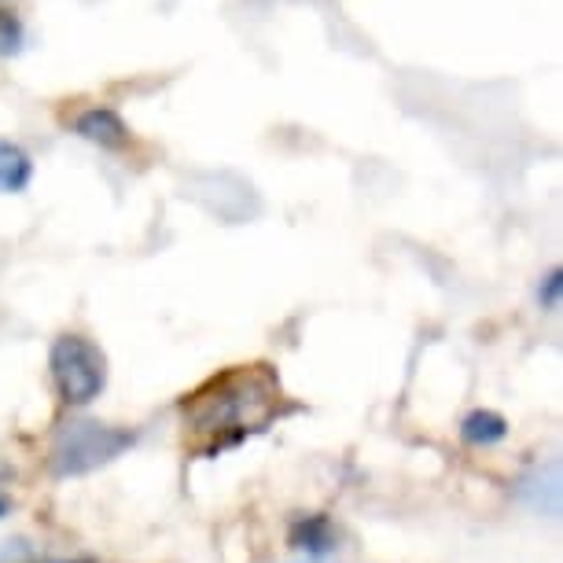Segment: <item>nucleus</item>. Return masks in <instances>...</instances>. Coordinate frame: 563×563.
<instances>
[{
	"instance_id": "4",
	"label": "nucleus",
	"mask_w": 563,
	"mask_h": 563,
	"mask_svg": "<svg viewBox=\"0 0 563 563\" xmlns=\"http://www.w3.org/2000/svg\"><path fill=\"white\" fill-rule=\"evenodd\" d=\"M74 133L81 136V141L97 144L100 152H125L133 141L130 125L114 108H85L74 114Z\"/></svg>"
},
{
	"instance_id": "10",
	"label": "nucleus",
	"mask_w": 563,
	"mask_h": 563,
	"mask_svg": "<svg viewBox=\"0 0 563 563\" xmlns=\"http://www.w3.org/2000/svg\"><path fill=\"white\" fill-rule=\"evenodd\" d=\"M12 512H15V501H12V497H8L4 490H0V519H8Z\"/></svg>"
},
{
	"instance_id": "8",
	"label": "nucleus",
	"mask_w": 563,
	"mask_h": 563,
	"mask_svg": "<svg viewBox=\"0 0 563 563\" xmlns=\"http://www.w3.org/2000/svg\"><path fill=\"white\" fill-rule=\"evenodd\" d=\"M26 45V26L15 8H0V59L19 56Z\"/></svg>"
},
{
	"instance_id": "7",
	"label": "nucleus",
	"mask_w": 563,
	"mask_h": 563,
	"mask_svg": "<svg viewBox=\"0 0 563 563\" xmlns=\"http://www.w3.org/2000/svg\"><path fill=\"white\" fill-rule=\"evenodd\" d=\"M461 439L475 450H490V445H501L508 439V420L494 409H472L461 420Z\"/></svg>"
},
{
	"instance_id": "5",
	"label": "nucleus",
	"mask_w": 563,
	"mask_h": 563,
	"mask_svg": "<svg viewBox=\"0 0 563 563\" xmlns=\"http://www.w3.org/2000/svg\"><path fill=\"white\" fill-rule=\"evenodd\" d=\"M288 545L295 552H302L306 560H328L339 549V534L332 527V519L313 512V516H299L288 530Z\"/></svg>"
},
{
	"instance_id": "1",
	"label": "nucleus",
	"mask_w": 563,
	"mask_h": 563,
	"mask_svg": "<svg viewBox=\"0 0 563 563\" xmlns=\"http://www.w3.org/2000/svg\"><path fill=\"white\" fill-rule=\"evenodd\" d=\"M280 406L284 387L269 365H236L192 390L180 401V412L196 453L218 456L247 442L251 434H262L280 417Z\"/></svg>"
},
{
	"instance_id": "3",
	"label": "nucleus",
	"mask_w": 563,
	"mask_h": 563,
	"mask_svg": "<svg viewBox=\"0 0 563 563\" xmlns=\"http://www.w3.org/2000/svg\"><path fill=\"white\" fill-rule=\"evenodd\" d=\"M48 376L67 409L92 406L108 390V354L81 332H63L48 346Z\"/></svg>"
},
{
	"instance_id": "6",
	"label": "nucleus",
	"mask_w": 563,
	"mask_h": 563,
	"mask_svg": "<svg viewBox=\"0 0 563 563\" xmlns=\"http://www.w3.org/2000/svg\"><path fill=\"white\" fill-rule=\"evenodd\" d=\"M34 180V158L23 144L0 136V196H23Z\"/></svg>"
},
{
	"instance_id": "9",
	"label": "nucleus",
	"mask_w": 563,
	"mask_h": 563,
	"mask_svg": "<svg viewBox=\"0 0 563 563\" xmlns=\"http://www.w3.org/2000/svg\"><path fill=\"white\" fill-rule=\"evenodd\" d=\"M560 295H563V269H549L545 280L538 284V302L545 313H556L560 310Z\"/></svg>"
},
{
	"instance_id": "2",
	"label": "nucleus",
	"mask_w": 563,
	"mask_h": 563,
	"mask_svg": "<svg viewBox=\"0 0 563 563\" xmlns=\"http://www.w3.org/2000/svg\"><path fill=\"white\" fill-rule=\"evenodd\" d=\"M136 439L141 434L133 428H119V423H100L89 417L67 420L48 445V472L52 479H81V475H92L125 456Z\"/></svg>"
}]
</instances>
